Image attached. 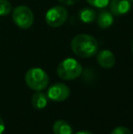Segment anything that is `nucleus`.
I'll return each mask as SVG.
<instances>
[{
  "mask_svg": "<svg viewBox=\"0 0 133 134\" xmlns=\"http://www.w3.org/2000/svg\"><path fill=\"white\" fill-rule=\"evenodd\" d=\"M97 21H98L99 27L100 28H103V29H106V28H108L113 24V15L111 14V12H108V11H102L99 15Z\"/></svg>",
  "mask_w": 133,
  "mask_h": 134,
  "instance_id": "obj_10",
  "label": "nucleus"
},
{
  "mask_svg": "<svg viewBox=\"0 0 133 134\" xmlns=\"http://www.w3.org/2000/svg\"><path fill=\"white\" fill-rule=\"evenodd\" d=\"M130 2H133V0H130Z\"/></svg>",
  "mask_w": 133,
  "mask_h": 134,
  "instance_id": "obj_20",
  "label": "nucleus"
},
{
  "mask_svg": "<svg viewBox=\"0 0 133 134\" xmlns=\"http://www.w3.org/2000/svg\"><path fill=\"white\" fill-rule=\"evenodd\" d=\"M57 1L65 5H73L78 3V1H80V0H57Z\"/></svg>",
  "mask_w": 133,
  "mask_h": 134,
  "instance_id": "obj_16",
  "label": "nucleus"
},
{
  "mask_svg": "<svg viewBox=\"0 0 133 134\" xmlns=\"http://www.w3.org/2000/svg\"><path fill=\"white\" fill-rule=\"evenodd\" d=\"M110 134H133V133L128 128L123 127V126H119V127L115 128Z\"/></svg>",
  "mask_w": 133,
  "mask_h": 134,
  "instance_id": "obj_15",
  "label": "nucleus"
},
{
  "mask_svg": "<svg viewBox=\"0 0 133 134\" xmlns=\"http://www.w3.org/2000/svg\"><path fill=\"white\" fill-rule=\"evenodd\" d=\"M71 49L79 58H91L98 52L99 43L92 36L79 34L71 41Z\"/></svg>",
  "mask_w": 133,
  "mask_h": 134,
  "instance_id": "obj_1",
  "label": "nucleus"
},
{
  "mask_svg": "<svg viewBox=\"0 0 133 134\" xmlns=\"http://www.w3.org/2000/svg\"><path fill=\"white\" fill-rule=\"evenodd\" d=\"M12 11V5L8 0H0V16H5Z\"/></svg>",
  "mask_w": 133,
  "mask_h": 134,
  "instance_id": "obj_13",
  "label": "nucleus"
},
{
  "mask_svg": "<svg viewBox=\"0 0 133 134\" xmlns=\"http://www.w3.org/2000/svg\"><path fill=\"white\" fill-rule=\"evenodd\" d=\"M97 61L99 65L103 69H111L114 67L116 62V58L114 54L110 50L104 49L101 50L98 53L97 56Z\"/></svg>",
  "mask_w": 133,
  "mask_h": 134,
  "instance_id": "obj_8",
  "label": "nucleus"
},
{
  "mask_svg": "<svg viewBox=\"0 0 133 134\" xmlns=\"http://www.w3.org/2000/svg\"><path fill=\"white\" fill-rule=\"evenodd\" d=\"M70 90L64 83L53 84L48 90V98L53 101L60 102L66 100L69 97Z\"/></svg>",
  "mask_w": 133,
  "mask_h": 134,
  "instance_id": "obj_6",
  "label": "nucleus"
},
{
  "mask_svg": "<svg viewBox=\"0 0 133 134\" xmlns=\"http://www.w3.org/2000/svg\"><path fill=\"white\" fill-rule=\"evenodd\" d=\"M90 5L97 8H103L106 7L109 4L110 0H86Z\"/></svg>",
  "mask_w": 133,
  "mask_h": 134,
  "instance_id": "obj_14",
  "label": "nucleus"
},
{
  "mask_svg": "<svg viewBox=\"0 0 133 134\" xmlns=\"http://www.w3.org/2000/svg\"><path fill=\"white\" fill-rule=\"evenodd\" d=\"M5 131V122H4L3 119L0 117V134H2Z\"/></svg>",
  "mask_w": 133,
  "mask_h": 134,
  "instance_id": "obj_17",
  "label": "nucleus"
},
{
  "mask_svg": "<svg viewBox=\"0 0 133 134\" xmlns=\"http://www.w3.org/2000/svg\"><path fill=\"white\" fill-rule=\"evenodd\" d=\"M131 50H132V52H133V41H132V44H131Z\"/></svg>",
  "mask_w": 133,
  "mask_h": 134,
  "instance_id": "obj_19",
  "label": "nucleus"
},
{
  "mask_svg": "<svg viewBox=\"0 0 133 134\" xmlns=\"http://www.w3.org/2000/svg\"><path fill=\"white\" fill-rule=\"evenodd\" d=\"M48 95L40 91L36 92L32 96V105L35 109H42L47 107L48 105Z\"/></svg>",
  "mask_w": 133,
  "mask_h": 134,
  "instance_id": "obj_11",
  "label": "nucleus"
},
{
  "mask_svg": "<svg viewBox=\"0 0 133 134\" xmlns=\"http://www.w3.org/2000/svg\"><path fill=\"white\" fill-rule=\"evenodd\" d=\"M79 18L83 23L90 24L94 22L97 18V13L93 8L90 7H84L79 11Z\"/></svg>",
  "mask_w": 133,
  "mask_h": 134,
  "instance_id": "obj_12",
  "label": "nucleus"
},
{
  "mask_svg": "<svg viewBox=\"0 0 133 134\" xmlns=\"http://www.w3.org/2000/svg\"><path fill=\"white\" fill-rule=\"evenodd\" d=\"M12 18L15 24L22 29H28L34 23V14L29 7L18 5L14 9Z\"/></svg>",
  "mask_w": 133,
  "mask_h": 134,
  "instance_id": "obj_4",
  "label": "nucleus"
},
{
  "mask_svg": "<svg viewBox=\"0 0 133 134\" xmlns=\"http://www.w3.org/2000/svg\"><path fill=\"white\" fill-rule=\"evenodd\" d=\"M27 85L36 91H41L48 87L49 82L48 75L39 68H33L27 70L25 76Z\"/></svg>",
  "mask_w": 133,
  "mask_h": 134,
  "instance_id": "obj_3",
  "label": "nucleus"
},
{
  "mask_svg": "<svg viewBox=\"0 0 133 134\" xmlns=\"http://www.w3.org/2000/svg\"><path fill=\"white\" fill-rule=\"evenodd\" d=\"M67 19V10L62 5L53 7L46 13V22L52 27H59L64 25Z\"/></svg>",
  "mask_w": 133,
  "mask_h": 134,
  "instance_id": "obj_5",
  "label": "nucleus"
},
{
  "mask_svg": "<svg viewBox=\"0 0 133 134\" xmlns=\"http://www.w3.org/2000/svg\"><path fill=\"white\" fill-rule=\"evenodd\" d=\"M82 66L75 58H66L59 64L57 69V75L64 80H73L82 74Z\"/></svg>",
  "mask_w": 133,
  "mask_h": 134,
  "instance_id": "obj_2",
  "label": "nucleus"
},
{
  "mask_svg": "<svg viewBox=\"0 0 133 134\" xmlns=\"http://www.w3.org/2000/svg\"><path fill=\"white\" fill-rule=\"evenodd\" d=\"M109 3L110 12L115 16L126 15L131 8V2L130 0H111Z\"/></svg>",
  "mask_w": 133,
  "mask_h": 134,
  "instance_id": "obj_7",
  "label": "nucleus"
},
{
  "mask_svg": "<svg viewBox=\"0 0 133 134\" xmlns=\"http://www.w3.org/2000/svg\"><path fill=\"white\" fill-rule=\"evenodd\" d=\"M76 134H93V133L90 132V131H78V132Z\"/></svg>",
  "mask_w": 133,
  "mask_h": 134,
  "instance_id": "obj_18",
  "label": "nucleus"
},
{
  "mask_svg": "<svg viewBox=\"0 0 133 134\" xmlns=\"http://www.w3.org/2000/svg\"><path fill=\"white\" fill-rule=\"evenodd\" d=\"M54 134H73L70 124L64 120H59L53 124Z\"/></svg>",
  "mask_w": 133,
  "mask_h": 134,
  "instance_id": "obj_9",
  "label": "nucleus"
}]
</instances>
